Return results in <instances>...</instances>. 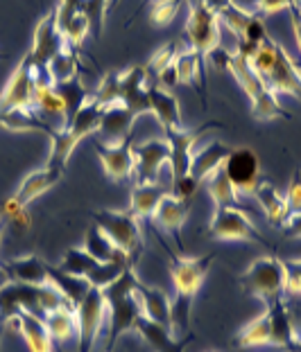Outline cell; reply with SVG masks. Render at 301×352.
I'll return each instance as SVG.
<instances>
[{
    "label": "cell",
    "instance_id": "1",
    "mask_svg": "<svg viewBox=\"0 0 301 352\" xmlns=\"http://www.w3.org/2000/svg\"><path fill=\"white\" fill-rule=\"evenodd\" d=\"M213 260H216V253L200 255V258L170 255V278L174 285V296L170 298V314L174 334L188 330L195 296L204 285L206 276H209Z\"/></svg>",
    "mask_w": 301,
    "mask_h": 352
},
{
    "label": "cell",
    "instance_id": "2",
    "mask_svg": "<svg viewBox=\"0 0 301 352\" xmlns=\"http://www.w3.org/2000/svg\"><path fill=\"white\" fill-rule=\"evenodd\" d=\"M136 283H138L136 260H132L114 283L102 287V294H105L107 307H109V316H107L109 334H107V346L102 352H114L118 339H121L123 334L132 332L134 325H136V318L141 316L138 298H136V294H134Z\"/></svg>",
    "mask_w": 301,
    "mask_h": 352
},
{
    "label": "cell",
    "instance_id": "3",
    "mask_svg": "<svg viewBox=\"0 0 301 352\" xmlns=\"http://www.w3.org/2000/svg\"><path fill=\"white\" fill-rule=\"evenodd\" d=\"M249 66L274 95L285 93L301 100V68L290 59V54L274 38H265L260 43L258 52L249 61Z\"/></svg>",
    "mask_w": 301,
    "mask_h": 352
},
{
    "label": "cell",
    "instance_id": "4",
    "mask_svg": "<svg viewBox=\"0 0 301 352\" xmlns=\"http://www.w3.org/2000/svg\"><path fill=\"white\" fill-rule=\"evenodd\" d=\"M238 283L245 292L260 302H272L285 298V271H283V260L276 255H263L256 258L249 269L238 278Z\"/></svg>",
    "mask_w": 301,
    "mask_h": 352
},
{
    "label": "cell",
    "instance_id": "5",
    "mask_svg": "<svg viewBox=\"0 0 301 352\" xmlns=\"http://www.w3.org/2000/svg\"><path fill=\"white\" fill-rule=\"evenodd\" d=\"M209 235L218 242H249L269 246V242L258 233V228L253 226L249 214L240 206L216 208V214L209 223Z\"/></svg>",
    "mask_w": 301,
    "mask_h": 352
},
{
    "label": "cell",
    "instance_id": "6",
    "mask_svg": "<svg viewBox=\"0 0 301 352\" xmlns=\"http://www.w3.org/2000/svg\"><path fill=\"white\" fill-rule=\"evenodd\" d=\"M93 221L118 249L132 258H138L143 249L141 221L134 217L132 210H95Z\"/></svg>",
    "mask_w": 301,
    "mask_h": 352
},
{
    "label": "cell",
    "instance_id": "7",
    "mask_svg": "<svg viewBox=\"0 0 301 352\" xmlns=\"http://www.w3.org/2000/svg\"><path fill=\"white\" fill-rule=\"evenodd\" d=\"M75 316H77L79 352H93L109 316L107 298H105V294H102V287H91L89 294L84 296V300L77 305Z\"/></svg>",
    "mask_w": 301,
    "mask_h": 352
},
{
    "label": "cell",
    "instance_id": "8",
    "mask_svg": "<svg viewBox=\"0 0 301 352\" xmlns=\"http://www.w3.org/2000/svg\"><path fill=\"white\" fill-rule=\"evenodd\" d=\"M127 264L100 262V260H95L93 255L86 253L84 246H77V249H68L66 253H63V258L59 260L57 269H61L63 274L86 278L91 283V287H107L109 283H114V280L123 274Z\"/></svg>",
    "mask_w": 301,
    "mask_h": 352
},
{
    "label": "cell",
    "instance_id": "9",
    "mask_svg": "<svg viewBox=\"0 0 301 352\" xmlns=\"http://www.w3.org/2000/svg\"><path fill=\"white\" fill-rule=\"evenodd\" d=\"M43 73L32 66L30 54L21 59L12 77L7 79L5 91L0 95V116L10 111H34V82Z\"/></svg>",
    "mask_w": 301,
    "mask_h": 352
},
{
    "label": "cell",
    "instance_id": "10",
    "mask_svg": "<svg viewBox=\"0 0 301 352\" xmlns=\"http://www.w3.org/2000/svg\"><path fill=\"white\" fill-rule=\"evenodd\" d=\"M190 14L186 21V36L190 50L197 52L206 63V54L220 45V16L204 5H188Z\"/></svg>",
    "mask_w": 301,
    "mask_h": 352
},
{
    "label": "cell",
    "instance_id": "11",
    "mask_svg": "<svg viewBox=\"0 0 301 352\" xmlns=\"http://www.w3.org/2000/svg\"><path fill=\"white\" fill-rule=\"evenodd\" d=\"M222 170H225L227 179L231 181V186L236 188V192L240 197H251L260 179H263L260 158L256 151L249 147H238L229 151Z\"/></svg>",
    "mask_w": 301,
    "mask_h": 352
},
{
    "label": "cell",
    "instance_id": "12",
    "mask_svg": "<svg viewBox=\"0 0 301 352\" xmlns=\"http://www.w3.org/2000/svg\"><path fill=\"white\" fill-rule=\"evenodd\" d=\"M41 289L43 285H28V283H7L0 289V323L7 325L19 311L43 316L41 311Z\"/></svg>",
    "mask_w": 301,
    "mask_h": 352
},
{
    "label": "cell",
    "instance_id": "13",
    "mask_svg": "<svg viewBox=\"0 0 301 352\" xmlns=\"http://www.w3.org/2000/svg\"><path fill=\"white\" fill-rule=\"evenodd\" d=\"M66 50H70V47L63 41L61 32L57 28V16H54V12L45 14L43 19L39 21V25L34 30V43H32V50L28 52L32 66H34L39 73L45 75L48 63L57 57L59 52H66Z\"/></svg>",
    "mask_w": 301,
    "mask_h": 352
},
{
    "label": "cell",
    "instance_id": "14",
    "mask_svg": "<svg viewBox=\"0 0 301 352\" xmlns=\"http://www.w3.org/2000/svg\"><path fill=\"white\" fill-rule=\"evenodd\" d=\"M170 161L168 140H145L141 145H134V179L136 186H149L158 183L161 167Z\"/></svg>",
    "mask_w": 301,
    "mask_h": 352
},
{
    "label": "cell",
    "instance_id": "15",
    "mask_svg": "<svg viewBox=\"0 0 301 352\" xmlns=\"http://www.w3.org/2000/svg\"><path fill=\"white\" fill-rule=\"evenodd\" d=\"M95 151L102 163V170L114 183H123L134 179V138H125L118 145L95 142Z\"/></svg>",
    "mask_w": 301,
    "mask_h": 352
},
{
    "label": "cell",
    "instance_id": "16",
    "mask_svg": "<svg viewBox=\"0 0 301 352\" xmlns=\"http://www.w3.org/2000/svg\"><path fill=\"white\" fill-rule=\"evenodd\" d=\"M211 126H222L220 122H209L200 126V129H193V131H186V129H177V131H170L165 133L168 135V145H170V172H172V183L181 181L184 176L190 174V158H193V145L197 142V138Z\"/></svg>",
    "mask_w": 301,
    "mask_h": 352
},
{
    "label": "cell",
    "instance_id": "17",
    "mask_svg": "<svg viewBox=\"0 0 301 352\" xmlns=\"http://www.w3.org/2000/svg\"><path fill=\"white\" fill-rule=\"evenodd\" d=\"M54 16H57V28L66 45L70 50H73V47L79 50L86 34L91 32L89 21H86V16H84V0H59Z\"/></svg>",
    "mask_w": 301,
    "mask_h": 352
},
{
    "label": "cell",
    "instance_id": "18",
    "mask_svg": "<svg viewBox=\"0 0 301 352\" xmlns=\"http://www.w3.org/2000/svg\"><path fill=\"white\" fill-rule=\"evenodd\" d=\"M118 102H123L125 107L136 116L152 113V109H149L145 68L134 66L129 70H125V73H121V77H118Z\"/></svg>",
    "mask_w": 301,
    "mask_h": 352
},
{
    "label": "cell",
    "instance_id": "19",
    "mask_svg": "<svg viewBox=\"0 0 301 352\" xmlns=\"http://www.w3.org/2000/svg\"><path fill=\"white\" fill-rule=\"evenodd\" d=\"M134 330L141 334L143 341H145L154 352H186V348L195 339L193 334H188V337H184V339L179 341L172 334L170 327L149 321V318L143 316V314L136 318V325H134Z\"/></svg>",
    "mask_w": 301,
    "mask_h": 352
},
{
    "label": "cell",
    "instance_id": "20",
    "mask_svg": "<svg viewBox=\"0 0 301 352\" xmlns=\"http://www.w3.org/2000/svg\"><path fill=\"white\" fill-rule=\"evenodd\" d=\"M138 116L132 113L123 102H114L105 107L102 111V122H100V133L105 135V145H118L125 138H129L134 129V120Z\"/></svg>",
    "mask_w": 301,
    "mask_h": 352
},
{
    "label": "cell",
    "instance_id": "21",
    "mask_svg": "<svg viewBox=\"0 0 301 352\" xmlns=\"http://www.w3.org/2000/svg\"><path fill=\"white\" fill-rule=\"evenodd\" d=\"M134 294H136V298H138V305H141V314L143 316H147L149 321L161 323V325L170 327V330H172L170 296L168 294H165L163 289H158V287L143 285L141 280L136 283V287H134Z\"/></svg>",
    "mask_w": 301,
    "mask_h": 352
},
{
    "label": "cell",
    "instance_id": "22",
    "mask_svg": "<svg viewBox=\"0 0 301 352\" xmlns=\"http://www.w3.org/2000/svg\"><path fill=\"white\" fill-rule=\"evenodd\" d=\"M61 174H63V165L48 161L41 170H37V172H32V174L25 176V181L21 183V188L16 190L14 197L19 199L23 206H30L34 199H39L41 195H45L50 188L57 186Z\"/></svg>",
    "mask_w": 301,
    "mask_h": 352
},
{
    "label": "cell",
    "instance_id": "23",
    "mask_svg": "<svg viewBox=\"0 0 301 352\" xmlns=\"http://www.w3.org/2000/svg\"><path fill=\"white\" fill-rule=\"evenodd\" d=\"M10 323L16 325L21 337L25 339L30 352H54V341L48 332L43 316L30 314V311H19Z\"/></svg>",
    "mask_w": 301,
    "mask_h": 352
},
{
    "label": "cell",
    "instance_id": "24",
    "mask_svg": "<svg viewBox=\"0 0 301 352\" xmlns=\"http://www.w3.org/2000/svg\"><path fill=\"white\" fill-rule=\"evenodd\" d=\"M188 210H190V201L174 197L172 192H165L152 214V221L161 230H165V233L177 235L188 217Z\"/></svg>",
    "mask_w": 301,
    "mask_h": 352
},
{
    "label": "cell",
    "instance_id": "25",
    "mask_svg": "<svg viewBox=\"0 0 301 352\" xmlns=\"http://www.w3.org/2000/svg\"><path fill=\"white\" fill-rule=\"evenodd\" d=\"M5 269L12 280L28 285H50V264L39 255H23L5 262Z\"/></svg>",
    "mask_w": 301,
    "mask_h": 352
},
{
    "label": "cell",
    "instance_id": "26",
    "mask_svg": "<svg viewBox=\"0 0 301 352\" xmlns=\"http://www.w3.org/2000/svg\"><path fill=\"white\" fill-rule=\"evenodd\" d=\"M251 197L260 204V208H263L269 226H274V228L285 226V221L290 219L288 204H285V197L279 195V190H276L272 183L260 179V183L256 186V190H253Z\"/></svg>",
    "mask_w": 301,
    "mask_h": 352
},
{
    "label": "cell",
    "instance_id": "27",
    "mask_svg": "<svg viewBox=\"0 0 301 352\" xmlns=\"http://www.w3.org/2000/svg\"><path fill=\"white\" fill-rule=\"evenodd\" d=\"M147 95H149V109H152V113L158 118V122H161L165 133L181 129V116H179L177 98H174L172 93L163 91L158 84L147 86Z\"/></svg>",
    "mask_w": 301,
    "mask_h": 352
},
{
    "label": "cell",
    "instance_id": "28",
    "mask_svg": "<svg viewBox=\"0 0 301 352\" xmlns=\"http://www.w3.org/2000/svg\"><path fill=\"white\" fill-rule=\"evenodd\" d=\"M229 151H231V147L225 145V142H218V140L209 142V145L202 147L200 151H195L193 158H190V176H193L195 181L204 183L206 176H211L218 167L225 165Z\"/></svg>",
    "mask_w": 301,
    "mask_h": 352
},
{
    "label": "cell",
    "instance_id": "29",
    "mask_svg": "<svg viewBox=\"0 0 301 352\" xmlns=\"http://www.w3.org/2000/svg\"><path fill=\"white\" fill-rule=\"evenodd\" d=\"M34 111L43 118H57L61 122V129L66 126V104H63V98L57 93V88L48 82L45 75L34 82Z\"/></svg>",
    "mask_w": 301,
    "mask_h": 352
},
{
    "label": "cell",
    "instance_id": "30",
    "mask_svg": "<svg viewBox=\"0 0 301 352\" xmlns=\"http://www.w3.org/2000/svg\"><path fill=\"white\" fill-rule=\"evenodd\" d=\"M84 251L93 255L95 260L100 262H118V264H127L132 260H138V258H132L127 255L125 251H121L118 246L111 242V239L102 233L98 226H91L86 230V237H84Z\"/></svg>",
    "mask_w": 301,
    "mask_h": 352
},
{
    "label": "cell",
    "instance_id": "31",
    "mask_svg": "<svg viewBox=\"0 0 301 352\" xmlns=\"http://www.w3.org/2000/svg\"><path fill=\"white\" fill-rule=\"evenodd\" d=\"M236 343L240 348H258L272 346V314L265 307L263 314H258L253 321L245 323L236 334Z\"/></svg>",
    "mask_w": 301,
    "mask_h": 352
},
{
    "label": "cell",
    "instance_id": "32",
    "mask_svg": "<svg viewBox=\"0 0 301 352\" xmlns=\"http://www.w3.org/2000/svg\"><path fill=\"white\" fill-rule=\"evenodd\" d=\"M165 190L161 183H149V186H134L132 199H129V210L134 212V217L138 221L149 223L152 214L156 210L158 201L163 199Z\"/></svg>",
    "mask_w": 301,
    "mask_h": 352
},
{
    "label": "cell",
    "instance_id": "33",
    "mask_svg": "<svg viewBox=\"0 0 301 352\" xmlns=\"http://www.w3.org/2000/svg\"><path fill=\"white\" fill-rule=\"evenodd\" d=\"M43 321L57 346H63L68 339H73V334H77V316L70 305H61L57 309L48 311V314H43Z\"/></svg>",
    "mask_w": 301,
    "mask_h": 352
},
{
    "label": "cell",
    "instance_id": "34",
    "mask_svg": "<svg viewBox=\"0 0 301 352\" xmlns=\"http://www.w3.org/2000/svg\"><path fill=\"white\" fill-rule=\"evenodd\" d=\"M50 287H54L63 298L68 300V305L77 309L79 302L84 300V296L89 294L91 289V283L86 278H79V276H70V274H63L61 269L57 267H50Z\"/></svg>",
    "mask_w": 301,
    "mask_h": 352
},
{
    "label": "cell",
    "instance_id": "35",
    "mask_svg": "<svg viewBox=\"0 0 301 352\" xmlns=\"http://www.w3.org/2000/svg\"><path fill=\"white\" fill-rule=\"evenodd\" d=\"M229 70L233 73V77L238 79V84L242 86V91L247 93V98H249V102L253 104L256 102L260 95H265L269 88L260 82V77L253 73V68L249 66V61L245 59V57H240V54H236V52H231V61H229Z\"/></svg>",
    "mask_w": 301,
    "mask_h": 352
},
{
    "label": "cell",
    "instance_id": "36",
    "mask_svg": "<svg viewBox=\"0 0 301 352\" xmlns=\"http://www.w3.org/2000/svg\"><path fill=\"white\" fill-rule=\"evenodd\" d=\"M204 186H206V192L211 195L213 206H216V208L238 206V201H240V195H238L236 188L231 186V181L227 179V174H225L222 167H218V170L213 172L211 176H206Z\"/></svg>",
    "mask_w": 301,
    "mask_h": 352
},
{
    "label": "cell",
    "instance_id": "37",
    "mask_svg": "<svg viewBox=\"0 0 301 352\" xmlns=\"http://www.w3.org/2000/svg\"><path fill=\"white\" fill-rule=\"evenodd\" d=\"M45 77L48 82L52 86H59V84H66L70 79L77 77V59L73 50H66V52H59L45 68Z\"/></svg>",
    "mask_w": 301,
    "mask_h": 352
},
{
    "label": "cell",
    "instance_id": "38",
    "mask_svg": "<svg viewBox=\"0 0 301 352\" xmlns=\"http://www.w3.org/2000/svg\"><path fill=\"white\" fill-rule=\"evenodd\" d=\"M0 217H3L5 226H12L16 233H25L32 223L28 206H23L14 195L10 199H5L3 206H0Z\"/></svg>",
    "mask_w": 301,
    "mask_h": 352
},
{
    "label": "cell",
    "instance_id": "39",
    "mask_svg": "<svg viewBox=\"0 0 301 352\" xmlns=\"http://www.w3.org/2000/svg\"><path fill=\"white\" fill-rule=\"evenodd\" d=\"M177 43H168V45H163L161 50H158L152 59H149V63L147 66H143L145 68V79H147V86H152V84H158V77L163 75V70L168 68V66H172V61H174V57H177Z\"/></svg>",
    "mask_w": 301,
    "mask_h": 352
},
{
    "label": "cell",
    "instance_id": "40",
    "mask_svg": "<svg viewBox=\"0 0 301 352\" xmlns=\"http://www.w3.org/2000/svg\"><path fill=\"white\" fill-rule=\"evenodd\" d=\"M218 16H220V23H225V25L231 30L236 36H240L242 32H245V28L249 25V21H251L253 14L245 12L242 7H238L236 3H231V5H227Z\"/></svg>",
    "mask_w": 301,
    "mask_h": 352
},
{
    "label": "cell",
    "instance_id": "41",
    "mask_svg": "<svg viewBox=\"0 0 301 352\" xmlns=\"http://www.w3.org/2000/svg\"><path fill=\"white\" fill-rule=\"evenodd\" d=\"M107 7H109V0H84V16H86V21H89V30L93 32L95 38H100L102 28H105Z\"/></svg>",
    "mask_w": 301,
    "mask_h": 352
},
{
    "label": "cell",
    "instance_id": "42",
    "mask_svg": "<svg viewBox=\"0 0 301 352\" xmlns=\"http://www.w3.org/2000/svg\"><path fill=\"white\" fill-rule=\"evenodd\" d=\"M179 5H181V0H156L152 5V12H149V23H152L154 28L168 25L174 19V14H177Z\"/></svg>",
    "mask_w": 301,
    "mask_h": 352
},
{
    "label": "cell",
    "instance_id": "43",
    "mask_svg": "<svg viewBox=\"0 0 301 352\" xmlns=\"http://www.w3.org/2000/svg\"><path fill=\"white\" fill-rule=\"evenodd\" d=\"M118 77H121V73L105 75L102 84L98 86V91L91 93L93 100L98 102V104H102V107H109V104L118 102Z\"/></svg>",
    "mask_w": 301,
    "mask_h": 352
},
{
    "label": "cell",
    "instance_id": "44",
    "mask_svg": "<svg viewBox=\"0 0 301 352\" xmlns=\"http://www.w3.org/2000/svg\"><path fill=\"white\" fill-rule=\"evenodd\" d=\"M285 296H301V258L285 260Z\"/></svg>",
    "mask_w": 301,
    "mask_h": 352
},
{
    "label": "cell",
    "instance_id": "45",
    "mask_svg": "<svg viewBox=\"0 0 301 352\" xmlns=\"http://www.w3.org/2000/svg\"><path fill=\"white\" fill-rule=\"evenodd\" d=\"M285 204H288L290 214H301V174L297 172L295 179H292L288 192H285Z\"/></svg>",
    "mask_w": 301,
    "mask_h": 352
},
{
    "label": "cell",
    "instance_id": "46",
    "mask_svg": "<svg viewBox=\"0 0 301 352\" xmlns=\"http://www.w3.org/2000/svg\"><path fill=\"white\" fill-rule=\"evenodd\" d=\"M202 183L200 181H195L193 176H184L181 181H177V183H172V195L174 197H179V199H186V201H190L193 199V195L197 192V188H200Z\"/></svg>",
    "mask_w": 301,
    "mask_h": 352
},
{
    "label": "cell",
    "instance_id": "47",
    "mask_svg": "<svg viewBox=\"0 0 301 352\" xmlns=\"http://www.w3.org/2000/svg\"><path fill=\"white\" fill-rule=\"evenodd\" d=\"M253 5H256V10L263 14H276V12L288 10L292 5V0H253Z\"/></svg>",
    "mask_w": 301,
    "mask_h": 352
},
{
    "label": "cell",
    "instance_id": "48",
    "mask_svg": "<svg viewBox=\"0 0 301 352\" xmlns=\"http://www.w3.org/2000/svg\"><path fill=\"white\" fill-rule=\"evenodd\" d=\"M285 302H288L292 323H295L297 332L301 334V296H285Z\"/></svg>",
    "mask_w": 301,
    "mask_h": 352
},
{
    "label": "cell",
    "instance_id": "49",
    "mask_svg": "<svg viewBox=\"0 0 301 352\" xmlns=\"http://www.w3.org/2000/svg\"><path fill=\"white\" fill-rule=\"evenodd\" d=\"M281 230L285 233V237L301 239V214H290V219L285 221V226Z\"/></svg>",
    "mask_w": 301,
    "mask_h": 352
},
{
    "label": "cell",
    "instance_id": "50",
    "mask_svg": "<svg viewBox=\"0 0 301 352\" xmlns=\"http://www.w3.org/2000/svg\"><path fill=\"white\" fill-rule=\"evenodd\" d=\"M288 10H290V21H292V30H295L297 45H299V50H301V10H299V7H295V5H290Z\"/></svg>",
    "mask_w": 301,
    "mask_h": 352
},
{
    "label": "cell",
    "instance_id": "51",
    "mask_svg": "<svg viewBox=\"0 0 301 352\" xmlns=\"http://www.w3.org/2000/svg\"><path fill=\"white\" fill-rule=\"evenodd\" d=\"M188 5H204V7H209V10H213V12H222L225 10L227 5H231L233 0H186Z\"/></svg>",
    "mask_w": 301,
    "mask_h": 352
},
{
    "label": "cell",
    "instance_id": "52",
    "mask_svg": "<svg viewBox=\"0 0 301 352\" xmlns=\"http://www.w3.org/2000/svg\"><path fill=\"white\" fill-rule=\"evenodd\" d=\"M7 283H12V278H10V274H7L5 264H0V289H3Z\"/></svg>",
    "mask_w": 301,
    "mask_h": 352
},
{
    "label": "cell",
    "instance_id": "53",
    "mask_svg": "<svg viewBox=\"0 0 301 352\" xmlns=\"http://www.w3.org/2000/svg\"><path fill=\"white\" fill-rule=\"evenodd\" d=\"M290 352H301V334L299 332H297V339H295V343H292Z\"/></svg>",
    "mask_w": 301,
    "mask_h": 352
},
{
    "label": "cell",
    "instance_id": "54",
    "mask_svg": "<svg viewBox=\"0 0 301 352\" xmlns=\"http://www.w3.org/2000/svg\"><path fill=\"white\" fill-rule=\"evenodd\" d=\"M3 233H5V221L0 223V242H3Z\"/></svg>",
    "mask_w": 301,
    "mask_h": 352
},
{
    "label": "cell",
    "instance_id": "55",
    "mask_svg": "<svg viewBox=\"0 0 301 352\" xmlns=\"http://www.w3.org/2000/svg\"><path fill=\"white\" fill-rule=\"evenodd\" d=\"M292 5H295V7H299V10H301V0H292Z\"/></svg>",
    "mask_w": 301,
    "mask_h": 352
},
{
    "label": "cell",
    "instance_id": "56",
    "mask_svg": "<svg viewBox=\"0 0 301 352\" xmlns=\"http://www.w3.org/2000/svg\"><path fill=\"white\" fill-rule=\"evenodd\" d=\"M54 352H63V348H61V346H57V343H54Z\"/></svg>",
    "mask_w": 301,
    "mask_h": 352
},
{
    "label": "cell",
    "instance_id": "57",
    "mask_svg": "<svg viewBox=\"0 0 301 352\" xmlns=\"http://www.w3.org/2000/svg\"><path fill=\"white\" fill-rule=\"evenodd\" d=\"M147 3H156V0H147Z\"/></svg>",
    "mask_w": 301,
    "mask_h": 352
},
{
    "label": "cell",
    "instance_id": "58",
    "mask_svg": "<svg viewBox=\"0 0 301 352\" xmlns=\"http://www.w3.org/2000/svg\"><path fill=\"white\" fill-rule=\"evenodd\" d=\"M0 223H3V217H0Z\"/></svg>",
    "mask_w": 301,
    "mask_h": 352
},
{
    "label": "cell",
    "instance_id": "59",
    "mask_svg": "<svg viewBox=\"0 0 301 352\" xmlns=\"http://www.w3.org/2000/svg\"><path fill=\"white\" fill-rule=\"evenodd\" d=\"M0 325H3V323H0Z\"/></svg>",
    "mask_w": 301,
    "mask_h": 352
},
{
    "label": "cell",
    "instance_id": "60",
    "mask_svg": "<svg viewBox=\"0 0 301 352\" xmlns=\"http://www.w3.org/2000/svg\"><path fill=\"white\" fill-rule=\"evenodd\" d=\"M299 174H301V172H299Z\"/></svg>",
    "mask_w": 301,
    "mask_h": 352
}]
</instances>
